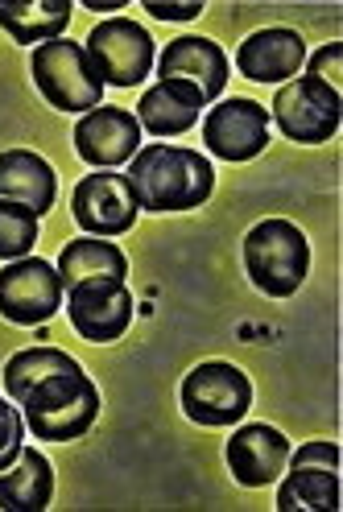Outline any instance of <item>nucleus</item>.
<instances>
[{
    "label": "nucleus",
    "instance_id": "obj_1",
    "mask_svg": "<svg viewBox=\"0 0 343 512\" xmlns=\"http://www.w3.org/2000/svg\"><path fill=\"white\" fill-rule=\"evenodd\" d=\"M124 178L133 182L137 207H145L153 215L195 211L211 199V186H215V170L207 157H199L195 149H182V145L137 149Z\"/></svg>",
    "mask_w": 343,
    "mask_h": 512
},
{
    "label": "nucleus",
    "instance_id": "obj_2",
    "mask_svg": "<svg viewBox=\"0 0 343 512\" xmlns=\"http://www.w3.org/2000/svg\"><path fill=\"white\" fill-rule=\"evenodd\" d=\"M17 405L25 409V430H34V438L75 442L100 418V389L79 364H71L34 380Z\"/></svg>",
    "mask_w": 343,
    "mask_h": 512
},
{
    "label": "nucleus",
    "instance_id": "obj_3",
    "mask_svg": "<svg viewBox=\"0 0 343 512\" xmlns=\"http://www.w3.org/2000/svg\"><path fill=\"white\" fill-rule=\"evenodd\" d=\"M244 269L269 298H290L310 273V244L290 219H265L244 236Z\"/></svg>",
    "mask_w": 343,
    "mask_h": 512
},
{
    "label": "nucleus",
    "instance_id": "obj_4",
    "mask_svg": "<svg viewBox=\"0 0 343 512\" xmlns=\"http://www.w3.org/2000/svg\"><path fill=\"white\" fill-rule=\"evenodd\" d=\"M29 71H34L38 91L46 95V104H54L58 112H91L100 108L104 95V79L96 71V62L87 58L83 46L54 38L46 46H34V58H29Z\"/></svg>",
    "mask_w": 343,
    "mask_h": 512
},
{
    "label": "nucleus",
    "instance_id": "obj_5",
    "mask_svg": "<svg viewBox=\"0 0 343 512\" xmlns=\"http://www.w3.org/2000/svg\"><path fill=\"white\" fill-rule=\"evenodd\" d=\"M253 405V380H248L236 364L207 360L182 380V409L186 418L199 426H232L248 418Z\"/></svg>",
    "mask_w": 343,
    "mask_h": 512
},
{
    "label": "nucleus",
    "instance_id": "obj_6",
    "mask_svg": "<svg viewBox=\"0 0 343 512\" xmlns=\"http://www.w3.org/2000/svg\"><path fill=\"white\" fill-rule=\"evenodd\" d=\"M83 50L96 62L100 79L112 87H141L145 75L153 71V62H158L149 29L137 25L133 17H112V21L91 25Z\"/></svg>",
    "mask_w": 343,
    "mask_h": 512
},
{
    "label": "nucleus",
    "instance_id": "obj_7",
    "mask_svg": "<svg viewBox=\"0 0 343 512\" xmlns=\"http://www.w3.org/2000/svg\"><path fill=\"white\" fill-rule=\"evenodd\" d=\"M290 141L298 145H323L339 133V91L319 79H290L282 91H273V116Z\"/></svg>",
    "mask_w": 343,
    "mask_h": 512
},
{
    "label": "nucleus",
    "instance_id": "obj_8",
    "mask_svg": "<svg viewBox=\"0 0 343 512\" xmlns=\"http://www.w3.org/2000/svg\"><path fill=\"white\" fill-rule=\"evenodd\" d=\"M62 277L42 256H21L0 269V314L17 327H42L62 306Z\"/></svg>",
    "mask_w": 343,
    "mask_h": 512
},
{
    "label": "nucleus",
    "instance_id": "obj_9",
    "mask_svg": "<svg viewBox=\"0 0 343 512\" xmlns=\"http://www.w3.org/2000/svg\"><path fill=\"white\" fill-rule=\"evenodd\" d=\"M137 195H133V182L116 174V170H100V174H87L83 182H75V195H71V215L87 236H124L133 232L137 223Z\"/></svg>",
    "mask_w": 343,
    "mask_h": 512
},
{
    "label": "nucleus",
    "instance_id": "obj_10",
    "mask_svg": "<svg viewBox=\"0 0 343 512\" xmlns=\"http://www.w3.org/2000/svg\"><path fill=\"white\" fill-rule=\"evenodd\" d=\"M71 327L91 343H112L133 323V290L116 277H87L67 290Z\"/></svg>",
    "mask_w": 343,
    "mask_h": 512
},
{
    "label": "nucleus",
    "instance_id": "obj_11",
    "mask_svg": "<svg viewBox=\"0 0 343 512\" xmlns=\"http://www.w3.org/2000/svg\"><path fill=\"white\" fill-rule=\"evenodd\" d=\"M203 145L207 153L224 162H253L269 145V116L257 100H224L203 120Z\"/></svg>",
    "mask_w": 343,
    "mask_h": 512
},
{
    "label": "nucleus",
    "instance_id": "obj_12",
    "mask_svg": "<svg viewBox=\"0 0 343 512\" xmlns=\"http://www.w3.org/2000/svg\"><path fill=\"white\" fill-rule=\"evenodd\" d=\"M141 149V124L133 112H124L116 104L91 108L75 124V153L96 170H116L124 162H133Z\"/></svg>",
    "mask_w": 343,
    "mask_h": 512
},
{
    "label": "nucleus",
    "instance_id": "obj_13",
    "mask_svg": "<svg viewBox=\"0 0 343 512\" xmlns=\"http://www.w3.org/2000/svg\"><path fill=\"white\" fill-rule=\"evenodd\" d=\"M224 455L240 488H269L290 467V442L282 430H273L265 422H248L232 434Z\"/></svg>",
    "mask_w": 343,
    "mask_h": 512
},
{
    "label": "nucleus",
    "instance_id": "obj_14",
    "mask_svg": "<svg viewBox=\"0 0 343 512\" xmlns=\"http://www.w3.org/2000/svg\"><path fill=\"white\" fill-rule=\"evenodd\" d=\"M306 62V42L290 25H269L248 34L236 50V71L253 83H290Z\"/></svg>",
    "mask_w": 343,
    "mask_h": 512
},
{
    "label": "nucleus",
    "instance_id": "obj_15",
    "mask_svg": "<svg viewBox=\"0 0 343 512\" xmlns=\"http://www.w3.org/2000/svg\"><path fill=\"white\" fill-rule=\"evenodd\" d=\"M158 79H186V83H195L203 95H207V104L211 100H220V91L228 87V54L215 46L211 38H195V34H182L174 42H166V50L158 54Z\"/></svg>",
    "mask_w": 343,
    "mask_h": 512
},
{
    "label": "nucleus",
    "instance_id": "obj_16",
    "mask_svg": "<svg viewBox=\"0 0 343 512\" xmlns=\"http://www.w3.org/2000/svg\"><path fill=\"white\" fill-rule=\"evenodd\" d=\"M207 95L186 79H158L137 104V124L153 137H182L199 124Z\"/></svg>",
    "mask_w": 343,
    "mask_h": 512
},
{
    "label": "nucleus",
    "instance_id": "obj_17",
    "mask_svg": "<svg viewBox=\"0 0 343 512\" xmlns=\"http://www.w3.org/2000/svg\"><path fill=\"white\" fill-rule=\"evenodd\" d=\"M54 195H58V178L46 157H38L34 149L0 153V199L5 203H21L34 215H46L54 207Z\"/></svg>",
    "mask_w": 343,
    "mask_h": 512
},
{
    "label": "nucleus",
    "instance_id": "obj_18",
    "mask_svg": "<svg viewBox=\"0 0 343 512\" xmlns=\"http://www.w3.org/2000/svg\"><path fill=\"white\" fill-rule=\"evenodd\" d=\"M54 496V467L46 455L25 451L0 471V508L5 512H42Z\"/></svg>",
    "mask_w": 343,
    "mask_h": 512
},
{
    "label": "nucleus",
    "instance_id": "obj_19",
    "mask_svg": "<svg viewBox=\"0 0 343 512\" xmlns=\"http://www.w3.org/2000/svg\"><path fill=\"white\" fill-rule=\"evenodd\" d=\"M71 21V0H0V29L17 46H46Z\"/></svg>",
    "mask_w": 343,
    "mask_h": 512
},
{
    "label": "nucleus",
    "instance_id": "obj_20",
    "mask_svg": "<svg viewBox=\"0 0 343 512\" xmlns=\"http://www.w3.org/2000/svg\"><path fill=\"white\" fill-rule=\"evenodd\" d=\"M58 277H62V285H79V281H87V277H116V281H124L129 277V261H124V252L116 248V244H108V240H100V236H83V240H71L67 248L58 252Z\"/></svg>",
    "mask_w": 343,
    "mask_h": 512
},
{
    "label": "nucleus",
    "instance_id": "obj_21",
    "mask_svg": "<svg viewBox=\"0 0 343 512\" xmlns=\"http://www.w3.org/2000/svg\"><path fill=\"white\" fill-rule=\"evenodd\" d=\"M282 512H335L339 508V479L331 467H294L290 479L277 488Z\"/></svg>",
    "mask_w": 343,
    "mask_h": 512
},
{
    "label": "nucleus",
    "instance_id": "obj_22",
    "mask_svg": "<svg viewBox=\"0 0 343 512\" xmlns=\"http://www.w3.org/2000/svg\"><path fill=\"white\" fill-rule=\"evenodd\" d=\"M71 364H79V360L67 356V351H58V347H25V351H17V356L5 364V393H9V401H21L34 380H42L54 368H71Z\"/></svg>",
    "mask_w": 343,
    "mask_h": 512
},
{
    "label": "nucleus",
    "instance_id": "obj_23",
    "mask_svg": "<svg viewBox=\"0 0 343 512\" xmlns=\"http://www.w3.org/2000/svg\"><path fill=\"white\" fill-rule=\"evenodd\" d=\"M38 244V215L0 199V261H21Z\"/></svg>",
    "mask_w": 343,
    "mask_h": 512
},
{
    "label": "nucleus",
    "instance_id": "obj_24",
    "mask_svg": "<svg viewBox=\"0 0 343 512\" xmlns=\"http://www.w3.org/2000/svg\"><path fill=\"white\" fill-rule=\"evenodd\" d=\"M25 446V418L17 413L13 401L0 397V471H5Z\"/></svg>",
    "mask_w": 343,
    "mask_h": 512
},
{
    "label": "nucleus",
    "instance_id": "obj_25",
    "mask_svg": "<svg viewBox=\"0 0 343 512\" xmlns=\"http://www.w3.org/2000/svg\"><path fill=\"white\" fill-rule=\"evenodd\" d=\"M339 54H343V46H339V42H331V46H323L315 58H306L302 67H306V75H310V79H319V83H327V87H335V91H339Z\"/></svg>",
    "mask_w": 343,
    "mask_h": 512
},
{
    "label": "nucleus",
    "instance_id": "obj_26",
    "mask_svg": "<svg viewBox=\"0 0 343 512\" xmlns=\"http://www.w3.org/2000/svg\"><path fill=\"white\" fill-rule=\"evenodd\" d=\"M290 467H339V446L335 442H306L298 446V455L290 451Z\"/></svg>",
    "mask_w": 343,
    "mask_h": 512
},
{
    "label": "nucleus",
    "instance_id": "obj_27",
    "mask_svg": "<svg viewBox=\"0 0 343 512\" xmlns=\"http://www.w3.org/2000/svg\"><path fill=\"white\" fill-rule=\"evenodd\" d=\"M145 13L158 21H195L203 13V5H158V0H153V5H145Z\"/></svg>",
    "mask_w": 343,
    "mask_h": 512
}]
</instances>
